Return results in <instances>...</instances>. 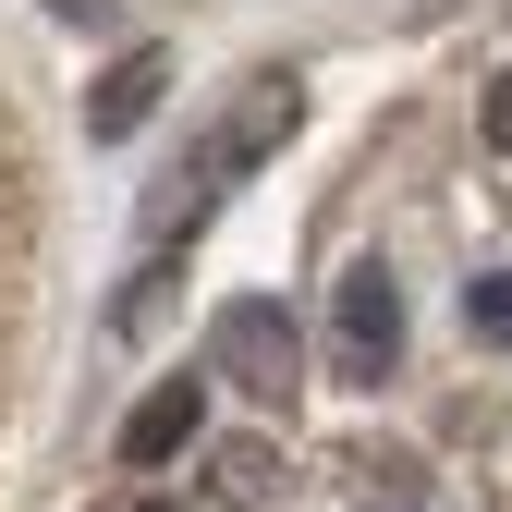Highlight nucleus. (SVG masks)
Returning <instances> with one entry per match:
<instances>
[{"instance_id":"obj_1","label":"nucleus","mask_w":512,"mask_h":512,"mask_svg":"<svg viewBox=\"0 0 512 512\" xmlns=\"http://www.w3.org/2000/svg\"><path fill=\"white\" fill-rule=\"evenodd\" d=\"M293 122H305V86H293V74H256V86H232V110H220L208 135H196V147H183V159L147 183V220H135V232H147V256H183V244L208 232V208H220L232 183L281 147V135H293Z\"/></svg>"},{"instance_id":"obj_2","label":"nucleus","mask_w":512,"mask_h":512,"mask_svg":"<svg viewBox=\"0 0 512 512\" xmlns=\"http://www.w3.org/2000/svg\"><path fill=\"white\" fill-rule=\"evenodd\" d=\"M220 378L244 403H293L305 391V342H293V305H269V293H244V305H220Z\"/></svg>"},{"instance_id":"obj_3","label":"nucleus","mask_w":512,"mask_h":512,"mask_svg":"<svg viewBox=\"0 0 512 512\" xmlns=\"http://www.w3.org/2000/svg\"><path fill=\"white\" fill-rule=\"evenodd\" d=\"M330 354H342V378H354V391H378V378L403 366V281L378 269V256H354V269H342V305H330Z\"/></svg>"},{"instance_id":"obj_4","label":"nucleus","mask_w":512,"mask_h":512,"mask_svg":"<svg viewBox=\"0 0 512 512\" xmlns=\"http://www.w3.org/2000/svg\"><path fill=\"white\" fill-rule=\"evenodd\" d=\"M159 98H171V49H122L110 74L86 86V135H98V147H122V135H135Z\"/></svg>"},{"instance_id":"obj_5","label":"nucleus","mask_w":512,"mask_h":512,"mask_svg":"<svg viewBox=\"0 0 512 512\" xmlns=\"http://www.w3.org/2000/svg\"><path fill=\"white\" fill-rule=\"evenodd\" d=\"M196 415H208L196 378H159V391L122 415V464H171V452H196Z\"/></svg>"},{"instance_id":"obj_6","label":"nucleus","mask_w":512,"mask_h":512,"mask_svg":"<svg viewBox=\"0 0 512 512\" xmlns=\"http://www.w3.org/2000/svg\"><path fill=\"white\" fill-rule=\"evenodd\" d=\"M220 500H244V512H256V500H281V464L256 452V439H232V452H220Z\"/></svg>"},{"instance_id":"obj_7","label":"nucleus","mask_w":512,"mask_h":512,"mask_svg":"<svg viewBox=\"0 0 512 512\" xmlns=\"http://www.w3.org/2000/svg\"><path fill=\"white\" fill-rule=\"evenodd\" d=\"M464 317H476V330H488V342H512V269H488V281L464 293Z\"/></svg>"},{"instance_id":"obj_8","label":"nucleus","mask_w":512,"mask_h":512,"mask_svg":"<svg viewBox=\"0 0 512 512\" xmlns=\"http://www.w3.org/2000/svg\"><path fill=\"white\" fill-rule=\"evenodd\" d=\"M476 122H488V147H500V159H512V74H500V86H488V110H476Z\"/></svg>"},{"instance_id":"obj_9","label":"nucleus","mask_w":512,"mask_h":512,"mask_svg":"<svg viewBox=\"0 0 512 512\" xmlns=\"http://www.w3.org/2000/svg\"><path fill=\"white\" fill-rule=\"evenodd\" d=\"M49 13H74V25H110V0H49Z\"/></svg>"},{"instance_id":"obj_10","label":"nucleus","mask_w":512,"mask_h":512,"mask_svg":"<svg viewBox=\"0 0 512 512\" xmlns=\"http://www.w3.org/2000/svg\"><path fill=\"white\" fill-rule=\"evenodd\" d=\"M147 512H159V500H147Z\"/></svg>"}]
</instances>
